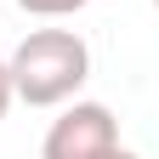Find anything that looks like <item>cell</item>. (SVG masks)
<instances>
[{
  "label": "cell",
  "instance_id": "1",
  "mask_svg": "<svg viewBox=\"0 0 159 159\" xmlns=\"http://www.w3.org/2000/svg\"><path fill=\"white\" fill-rule=\"evenodd\" d=\"M6 74H11V97H23L29 108H51V102H68L85 85L91 51L74 29H34L6 57Z\"/></svg>",
  "mask_w": 159,
  "mask_h": 159
},
{
  "label": "cell",
  "instance_id": "2",
  "mask_svg": "<svg viewBox=\"0 0 159 159\" xmlns=\"http://www.w3.org/2000/svg\"><path fill=\"white\" fill-rule=\"evenodd\" d=\"M108 148H119V125L102 102H74L51 119L40 159H102Z\"/></svg>",
  "mask_w": 159,
  "mask_h": 159
},
{
  "label": "cell",
  "instance_id": "3",
  "mask_svg": "<svg viewBox=\"0 0 159 159\" xmlns=\"http://www.w3.org/2000/svg\"><path fill=\"white\" fill-rule=\"evenodd\" d=\"M23 11H34V17H68V11H80L85 0H17Z\"/></svg>",
  "mask_w": 159,
  "mask_h": 159
},
{
  "label": "cell",
  "instance_id": "4",
  "mask_svg": "<svg viewBox=\"0 0 159 159\" xmlns=\"http://www.w3.org/2000/svg\"><path fill=\"white\" fill-rule=\"evenodd\" d=\"M6 108H11V74H6V57H0V119H6Z\"/></svg>",
  "mask_w": 159,
  "mask_h": 159
},
{
  "label": "cell",
  "instance_id": "5",
  "mask_svg": "<svg viewBox=\"0 0 159 159\" xmlns=\"http://www.w3.org/2000/svg\"><path fill=\"white\" fill-rule=\"evenodd\" d=\"M102 159H136V153H125V148H108V153H102Z\"/></svg>",
  "mask_w": 159,
  "mask_h": 159
},
{
  "label": "cell",
  "instance_id": "6",
  "mask_svg": "<svg viewBox=\"0 0 159 159\" xmlns=\"http://www.w3.org/2000/svg\"><path fill=\"white\" fill-rule=\"evenodd\" d=\"M153 6H159V0H153Z\"/></svg>",
  "mask_w": 159,
  "mask_h": 159
}]
</instances>
